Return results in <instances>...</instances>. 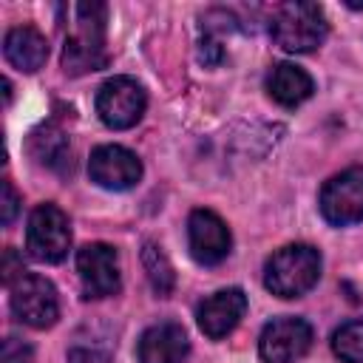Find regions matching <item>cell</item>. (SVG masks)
<instances>
[{"instance_id": "1", "label": "cell", "mask_w": 363, "mask_h": 363, "mask_svg": "<svg viewBox=\"0 0 363 363\" xmlns=\"http://www.w3.org/2000/svg\"><path fill=\"white\" fill-rule=\"evenodd\" d=\"M105 17H108V9L102 3L74 6V26L65 34V45H62V71L68 77L91 74L108 65Z\"/></svg>"}, {"instance_id": "2", "label": "cell", "mask_w": 363, "mask_h": 363, "mask_svg": "<svg viewBox=\"0 0 363 363\" xmlns=\"http://www.w3.org/2000/svg\"><path fill=\"white\" fill-rule=\"evenodd\" d=\"M320 252L312 244H286L264 264V286L278 298H301L320 278Z\"/></svg>"}, {"instance_id": "3", "label": "cell", "mask_w": 363, "mask_h": 363, "mask_svg": "<svg viewBox=\"0 0 363 363\" xmlns=\"http://www.w3.org/2000/svg\"><path fill=\"white\" fill-rule=\"evenodd\" d=\"M269 34H272L275 45H281L284 51L309 54L326 40L329 23H326V14L318 3H303V0L281 3L272 11Z\"/></svg>"}, {"instance_id": "4", "label": "cell", "mask_w": 363, "mask_h": 363, "mask_svg": "<svg viewBox=\"0 0 363 363\" xmlns=\"http://www.w3.org/2000/svg\"><path fill=\"white\" fill-rule=\"evenodd\" d=\"M26 247L34 261L60 264L71 250V224L57 204H37L28 216Z\"/></svg>"}, {"instance_id": "5", "label": "cell", "mask_w": 363, "mask_h": 363, "mask_svg": "<svg viewBox=\"0 0 363 363\" xmlns=\"http://www.w3.org/2000/svg\"><path fill=\"white\" fill-rule=\"evenodd\" d=\"M147 108V94L133 77H111L96 91V113L113 130L133 128Z\"/></svg>"}, {"instance_id": "6", "label": "cell", "mask_w": 363, "mask_h": 363, "mask_svg": "<svg viewBox=\"0 0 363 363\" xmlns=\"http://www.w3.org/2000/svg\"><path fill=\"white\" fill-rule=\"evenodd\" d=\"M11 312L31 329H48L60 318V298L48 278L26 272L11 284Z\"/></svg>"}, {"instance_id": "7", "label": "cell", "mask_w": 363, "mask_h": 363, "mask_svg": "<svg viewBox=\"0 0 363 363\" xmlns=\"http://www.w3.org/2000/svg\"><path fill=\"white\" fill-rule=\"evenodd\" d=\"M318 207L320 216L335 227L363 221V167L354 164L332 176L320 190Z\"/></svg>"}, {"instance_id": "8", "label": "cell", "mask_w": 363, "mask_h": 363, "mask_svg": "<svg viewBox=\"0 0 363 363\" xmlns=\"http://www.w3.org/2000/svg\"><path fill=\"white\" fill-rule=\"evenodd\" d=\"M312 337V326L303 318H275L264 326L258 337V354L264 363H295L309 352Z\"/></svg>"}, {"instance_id": "9", "label": "cell", "mask_w": 363, "mask_h": 363, "mask_svg": "<svg viewBox=\"0 0 363 363\" xmlns=\"http://www.w3.org/2000/svg\"><path fill=\"white\" fill-rule=\"evenodd\" d=\"M77 272L85 298H108L119 292V255L111 244H85L77 252Z\"/></svg>"}, {"instance_id": "10", "label": "cell", "mask_w": 363, "mask_h": 363, "mask_svg": "<svg viewBox=\"0 0 363 363\" xmlns=\"http://www.w3.org/2000/svg\"><path fill=\"white\" fill-rule=\"evenodd\" d=\"M187 244H190V255L199 264L216 267L230 255V247H233L230 227L218 213L199 207L187 218Z\"/></svg>"}, {"instance_id": "11", "label": "cell", "mask_w": 363, "mask_h": 363, "mask_svg": "<svg viewBox=\"0 0 363 363\" xmlns=\"http://www.w3.org/2000/svg\"><path fill=\"white\" fill-rule=\"evenodd\" d=\"M88 176L105 190H128L142 179V162L122 145H99L88 159Z\"/></svg>"}, {"instance_id": "12", "label": "cell", "mask_w": 363, "mask_h": 363, "mask_svg": "<svg viewBox=\"0 0 363 363\" xmlns=\"http://www.w3.org/2000/svg\"><path fill=\"white\" fill-rule=\"evenodd\" d=\"M244 312H247V295L238 286H230L204 298L196 309V320L210 340H221L241 323Z\"/></svg>"}, {"instance_id": "13", "label": "cell", "mask_w": 363, "mask_h": 363, "mask_svg": "<svg viewBox=\"0 0 363 363\" xmlns=\"http://www.w3.org/2000/svg\"><path fill=\"white\" fill-rule=\"evenodd\" d=\"M139 363H184L190 354V340L182 323L162 320L142 332L136 346Z\"/></svg>"}, {"instance_id": "14", "label": "cell", "mask_w": 363, "mask_h": 363, "mask_svg": "<svg viewBox=\"0 0 363 363\" xmlns=\"http://www.w3.org/2000/svg\"><path fill=\"white\" fill-rule=\"evenodd\" d=\"M3 57L9 60V65H14L17 71L34 74L45 65L48 60V40L43 31H37L34 26H14L6 31L3 37Z\"/></svg>"}, {"instance_id": "15", "label": "cell", "mask_w": 363, "mask_h": 363, "mask_svg": "<svg viewBox=\"0 0 363 363\" xmlns=\"http://www.w3.org/2000/svg\"><path fill=\"white\" fill-rule=\"evenodd\" d=\"M267 91H269V96L278 105L295 108V105H301V102H306L312 96L315 82H312V77L301 65H295V62H278L267 74Z\"/></svg>"}, {"instance_id": "16", "label": "cell", "mask_w": 363, "mask_h": 363, "mask_svg": "<svg viewBox=\"0 0 363 363\" xmlns=\"http://www.w3.org/2000/svg\"><path fill=\"white\" fill-rule=\"evenodd\" d=\"M142 264H145V272H147V281H150L153 292L159 298H167L173 292V286H176V275H173V267H170L167 255L162 252V247L153 244V241H145Z\"/></svg>"}, {"instance_id": "17", "label": "cell", "mask_w": 363, "mask_h": 363, "mask_svg": "<svg viewBox=\"0 0 363 363\" xmlns=\"http://www.w3.org/2000/svg\"><path fill=\"white\" fill-rule=\"evenodd\" d=\"M31 156L40 162V164H48V167H60L68 162V142L62 136V130L45 125L40 130L31 133Z\"/></svg>"}, {"instance_id": "18", "label": "cell", "mask_w": 363, "mask_h": 363, "mask_svg": "<svg viewBox=\"0 0 363 363\" xmlns=\"http://www.w3.org/2000/svg\"><path fill=\"white\" fill-rule=\"evenodd\" d=\"M332 352L343 363H363V318L346 320L332 335Z\"/></svg>"}, {"instance_id": "19", "label": "cell", "mask_w": 363, "mask_h": 363, "mask_svg": "<svg viewBox=\"0 0 363 363\" xmlns=\"http://www.w3.org/2000/svg\"><path fill=\"white\" fill-rule=\"evenodd\" d=\"M68 363H111V349L102 343H74L68 352Z\"/></svg>"}, {"instance_id": "20", "label": "cell", "mask_w": 363, "mask_h": 363, "mask_svg": "<svg viewBox=\"0 0 363 363\" xmlns=\"http://www.w3.org/2000/svg\"><path fill=\"white\" fill-rule=\"evenodd\" d=\"M0 363H34V349L26 340L9 335L3 340V357H0Z\"/></svg>"}, {"instance_id": "21", "label": "cell", "mask_w": 363, "mask_h": 363, "mask_svg": "<svg viewBox=\"0 0 363 363\" xmlns=\"http://www.w3.org/2000/svg\"><path fill=\"white\" fill-rule=\"evenodd\" d=\"M17 210H20V196H17L14 184L6 179V182H3V224H6V227L14 221Z\"/></svg>"}, {"instance_id": "22", "label": "cell", "mask_w": 363, "mask_h": 363, "mask_svg": "<svg viewBox=\"0 0 363 363\" xmlns=\"http://www.w3.org/2000/svg\"><path fill=\"white\" fill-rule=\"evenodd\" d=\"M26 275V269H23V261H17V252L9 247L6 250V255H3V281L11 286L17 278H23Z\"/></svg>"}]
</instances>
